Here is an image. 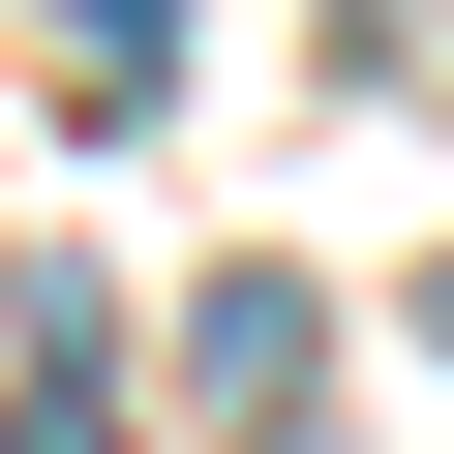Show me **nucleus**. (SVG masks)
<instances>
[{
    "label": "nucleus",
    "instance_id": "nucleus-3",
    "mask_svg": "<svg viewBox=\"0 0 454 454\" xmlns=\"http://www.w3.org/2000/svg\"><path fill=\"white\" fill-rule=\"evenodd\" d=\"M0 454H91V424H61V394H31V424H0Z\"/></svg>",
    "mask_w": 454,
    "mask_h": 454
},
{
    "label": "nucleus",
    "instance_id": "nucleus-2",
    "mask_svg": "<svg viewBox=\"0 0 454 454\" xmlns=\"http://www.w3.org/2000/svg\"><path fill=\"white\" fill-rule=\"evenodd\" d=\"M31 31H61V61H91V91H121V121H152V91H182V0H31Z\"/></svg>",
    "mask_w": 454,
    "mask_h": 454
},
{
    "label": "nucleus",
    "instance_id": "nucleus-1",
    "mask_svg": "<svg viewBox=\"0 0 454 454\" xmlns=\"http://www.w3.org/2000/svg\"><path fill=\"white\" fill-rule=\"evenodd\" d=\"M182 364H212V424H243V454H303V364H333V303H303V273H212V303H182Z\"/></svg>",
    "mask_w": 454,
    "mask_h": 454
}]
</instances>
